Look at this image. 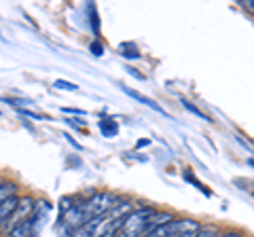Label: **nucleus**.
Listing matches in <instances>:
<instances>
[{
	"instance_id": "1",
	"label": "nucleus",
	"mask_w": 254,
	"mask_h": 237,
	"mask_svg": "<svg viewBox=\"0 0 254 237\" xmlns=\"http://www.w3.org/2000/svg\"><path fill=\"white\" fill-rule=\"evenodd\" d=\"M119 201L121 199H119L117 195H113V193H93L89 199L83 201V210H85L87 218L93 220V218L106 216Z\"/></svg>"
},
{
	"instance_id": "4",
	"label": "nucleus",
	"mask_w": 254,
	"mask_h": 237,
	"mask_svg": "<svg viewBox=\"0 0 254 237\" xmlns=\"http://www.w3.org/2000/svg\"><path fill=\"white\" fill-rule=\"evenodd\" d=\"M19 201H21V199H17V197H11V199H6V201L0 203V225L6 223V220H9V216H13L15 212H17Z\"/></svg>"
},
{
	"instance_id": "10",
	"label": "nucleus",
	"mask_w": 254,
	"mask_h": 237,
	"mask_svg": "<svg viewBox=\"0 0 254 237\" xmlns=\"http://www.w3.org/2000/svg\"><path fill=\"white\" fill-rule=\"evenodd\" d=\"M182 104H185V108L189 110V113H193L195 117H199V118H203V121H208V117H205L203 113H199V110H197L195 106H190V104H189V102H182Z\"/></svg>"
},
{
	"instance_id": "16",
	"label": "nucleus",
	"mask_w": 254,
	"mask_h": 237,
	"mask_svg": "<svg viewBox=\"0 0 254 237\" xmlns=\"http://www.w3.org/2000/svg\"><path fill=\"white\" fill-rule=\"evenodd\" d=\"M197 233H185V235H178V237H195Z\"/></svg>"
},
{
	"instance_id": "9",
	"label": "nucleus",
	"mask_w": 254,
	"mask_h": 237,
	"mask_svg": "<svg viewBox=\"0 0 254 237\" xmlns=\"http://www.w3.org/2000/svg\"><path fill=\"white\" fill-rule=\"evenodd\" d=\"M74 199H72V197H64V199H62V212H64V214H66V212L70 210V208H74Z\"/></svg>"
},
{
	"instance_id": "5",
	"label": "nucleus",
	"mask_w": 254,
	"mask_h": 237,
	"mask_svg": "<svg viewBox=\"0 0 254 237\" xmlns=\"http://www.w3.org/2000/svg\"><path fill=\"white\" fill-rule=\"evenodd\" d=\"M125 93H127V96H129V98H133V100H138V102H142V104H144V106H148V108H153L155 110V113H161V115H165V110L161 108V106H159L157 104V102H153V100H150V98H146V96H142V93H138V91H133V89H129V87H125V89H123ZM165 117H168V115H165Z\"/></svg>"
},
{
	"instance_id": "14",
	"label": "nucleus",
	"mask_w": 254,
	"mask_h": 237,
	"mask_svg": "<svg viewBox=\"0 0 254 237\" xmlns=\"http://www.w3.org/2000/svg\"><path fill=\"white\" fill-rule=\"evenodd\" d=\"M91 53L100 58V55H102V47H100V43H93V45H91Z\"/></svg>"
},
{
	"instance_id": "2",
	"label": "nucleus",
	"mask_w": 254,
	"mask_h": 237,
	"mask_svg": "<svg viewBox=\"0 0 254 237\" xmlns=\"http://www.w3.org/2000/svg\"><path fill=\"white\" fill-rule=\"evenodd\" d=\"M201 227L199 223H195V220H189V218H176L174 223L170 225H163L155 229L153 233H148L144 237H178V235H185V233H199Z\"/></svg>"
},
{
	"instance_id": "6",
	"label": "nucleus",
	"mask_w": 254,
	"mask_h": 237,
	"mask_svg": "<svg viewBox=\"0 0 254 237\" xmlns=\"http://www.w3.org/2000/svg\"><path fill=\"white\" fill-rule=\"evenodd\" d=\"M32 235V220H21L9 229V237H30Z\"/></svg>"
},
{
	"instance_id": "15",
	"label": "nucleus",
	"mask_w": 254,
	"mask_h": 237,
	"mask_svg": "<svg viewBox=\"0 0 254 237\" xmlns=\"http://www.w3.org/2000/svg\"><path fill=\"white\" fill-rule=\"evenodd\" d=\"M220 237H242V235H237V233H227V235H220Z\"/></svg>"
},
{
	"instance_id": "8",
	"label": "nucleus",
	"mask_w": 254,
	"mask_h": 237,
	"mask_svg": "<svg viewBox=\"0 0 254 237\" xmlns=\"http://www.w3.org/2000/svg\"><path fill=\"white\" fill-rule=\"evenodd\" d=\"M55 89H64V91H76L78 87L74 83H68V81H55Z\"/></svg>"
},
{
	"instance_id": "13",
	"label": "nucleus",
	"mask_w": 254,
	"mask_h": 237,
	"mask_svg": "<svg viewBox=\"0 0 254 237\" xmlns=\"http://www.w3.org/2000/svg\"><path fill=\"white\" fill-rule=\"evenodd\" d=\"M13 106H17V108H23V106H28L30 104V100H9Z\"/></svg>"
},
{
	"instance_id": "3",
	"label": "nucleus",
	"mask_w": 254,
	"mask_h": 237,
	"mask_svg": "<svg viewBox=\"0 0 254 237\" xmlns=\"http://www.w3.org/2000/svg\"><path fill=\"white\" fill-rule=\"evenodd\" d=\"M174 214L172 212H155L153 216L148 218V223H146V231H144V235H148V233H153L155 229H159V227H163V225H170V223H174Z\"/></svg>"
},
{
	"instance_id": "11",
	"label": "nucleus",
	"mask_w": 254,
	"mask_h": 237,
	"mask_svg": "<svg viewBox=\"0 0 254 237\" xmlns=\"http://www.w3.org/2000/svg\"><path fill=\"white\" fill-rule=\"evenodd\" d=\"M240 4H242V9H246L248 13L254 15V0H240Z\"/></svg>"
},
{
	"instance_id": "12",
	"label": "nucleus",
	"mask_w": 254,
	"mask_h": 237,
	"mask_svg": "<svg viewBox=\"0 0 254 237\" xmlns=\"http://www.w3.org/2000/svg\"><path fill=\"white\" fill-rule=\"evenodd\" d=\"M195 237H216V233H214V229H201Z\"/></svg>"
},
{
	"instance_id": "7",
	"label": "nucleus",
	"mask_w": 254,
	"mask_h": 237,
	"mask_svg": "<svg viewBox=\"0 0 254 237\" xmlns=\"http://www.w3.org/2000/svg\"><path fill=\"white\" fill-rule=\"evenodd\" d=\"M15 191H17V186L11 184V182H2L0 184V203L11 199V197H15Z\"/></svg>"
}]
</instances>
